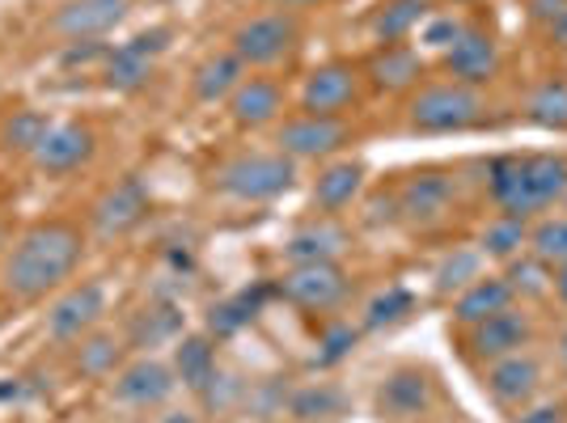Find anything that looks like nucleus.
Wrapping results in <instances>:
<instances>
[{"label": "nucleus", "mask_w": 567, "mask_h": 423, "mask_svg": "<svg viewBox=\"0 0 567 423\" xmlns=\"http://www.w3.org/2000/svg\"><path fill=\"white\" fill-rule=\"evenodd\" d=\"M127 13L132 0H60L43 30L60 43H85V39H106L127 22Z\"/></svg>", "instance_id": "11"}, {"label": "nucleus", "mask_w": 567, "mask_h": 423, "mask_svg": "<svg viewBox=\"0 0 567 423\" xmlns=\"http://www.w3.org/2000/svg\"><path fill=\"white\" fill-rule=\"evenodd\" d=\"M85 259V229L69 216H48L25 225L0 259V288L13 301H43L72 283Z\"/></svg>", "instance_id": "1"}, {"label": "nucleus", "mask_w": 567, "mask_h": 423, "mask_svg": "<svg viewBox=\"0 0 567 423\" xmlns=\"http://www.w3.org/2000/svg\"><path fill=\"white\" fill-rule=\"evenodd\" d=\"M441 69L450 72L457 85H471V90L474 85H483V81H492L496 69H499V51H496V43H492V34L466 25L450 48H445Z\"/></svg>", "instance_id": "18"}, {"label": "nucleus", "mask_w": 567, "mask_h": 423, "mask_svg": "<svg viewBox=\"0 0 567 423\" xmlns=\"http://www.w3.org/2000/svg\"><path fill=\"white\" fill-rule=\"evenodd\" d=\"M297 183V162L276 153H237L213 174V187L241 204H267L280 199Z\"/></svg>", "instance_id": "3"}, {"label": "nucleus", "mask_w": 567, "mask_h": 423, "mask_svg": "<svg viewBox=\"0 0 567 423\" xmlns=\"http://www.w3.org/2000/svg\"><path fill=\"white\" fill-rule=\"evenodd\" d=\"M123 364V343H118L111 330H90L85 339L72 343V369L81 376H97V381H111Z\"/></svg>", "instance_id": "26"}, {"label": "nucleus", "mask_w": 567, "mask_h": 423, "mask_svg": "<svg viewBox=\"0 0 567 423\" xmlns=\"http://www.w3.org/2000/svg\"><path fill=\"white\" fill-rule=\"evenodd\" d=\"M529 334H534L529 318H525L520 309L508 306V309H499V313H492V318L466 327V352H471L474 360H487V364H492L499 355L525 352Z\"/></svg>", "instance_id": "16"}, {"label": "nucleus", "mask_w": 567, "mask_h": 423, "mask_svg": "<svg viewBox=\"0 0 567 423\" xmlns=\"http://www.w3.org/2000/svg\"><path fill=\"white\" fill-rule=\"evenodd\" d=\"M276 4L297 13V9H318V4H331V0H276Z\"/></svg>", "instance_id": "44"}, {"label": "nucleus", "mask_w": 567, "mask_h": 423, "mask_svg": "<svg viewBox=\"0 0 567 423\" xmlns=\"http://www.w3.org/2000/svg\"><path fill=\"white\" fill-rule=\"evenodd\" d=\"M559 355H564V364H567V330L559 334Z\"/></svg>", "instance_id": "46"}, {"label": "nucleus", "mask_w": 567, "mask_h": 423, "mask_svg": "<svg viewBox=\"0 0 567 423\" xmlns=\"http://www.w3.org/2000/svg\"><path fill=\"white\" fill-rule=\"evenodd\" d=\"M513 283L504 280V276H478L474 283H466L462 292H457V301H453V318L462 322V327H474V322H483V318H492L499 309L513 306Z\"/></svg>", "instance_id": "25"}, {"label": "nucleus", "mask_w": 567, "mask_h": 423, "mask_svg": "<svg viewBox=\"0 0 567 423\" xmlns=\"http://www.w3.org/2000/svg\"><path fill=\"white\" fill-rule=\"evenodd\" d=\"M529 118L555 132H567V81H543L529 97Z\"/></svg>", "instance_id": "34"}, {"label": "nucleus", "mask_w": 567, "mask_h": 423, "mask_svg": "<svg viewBox=\"0 0 567 423\" xmlns=\"http://www.w3.org/2000/svg\"><path fill=\"white\" fill-rule=\"evenodd\" d=\"M462 30H466V25L462 22H453V18H441V22H427V30H424V43L427 48H450L453 39H457V34H462Z\"/></svg>", "instance_id": "38"}, {"label": "nucleus", "mask_w": 567, "mask_h": 423, "mask_svg": "<svg viewBox=\"0 0 567 423\" xmlns=\"http://www.w3.org/2000/svg\"><path fill=\"white\" fill-rule=\"evenodd\" d=\"M51 123L55 118L48 111H39V106H18L13 115L0 123V148L13 153V157H30L51 132Z\"/></svg>", "instance_id": "28"}, {"label": "nucleus", "mask_w": 567, "mask_h": 423, "mask_svg": "<svg viewBox=\"0 0 567 423\" xmlns=\"http://www.w3.org/2000/svg\"><path fill=\"white\" fill-rule=\"evenodd\" d=\"M550 288L559 292V301H567V262H564V267H555V276H550Z\"/></svg>", "instance_id": "43"}, {"label": "nucleus", "mask_w": 567, "mask_h": 423, "mask_svg": "<svg viewBox=\"0 0 567 423\" xmlns=\"http://www.w3.org/2000/svg\"><path fill=\"white\" fill-rule=\"evenodd\" d=\"M166 39L169 30L157 25V30H144L136 39H127V43H115V48L106 51L102 69H97L102 85L115 90V94H136V90H144L153 81V69H157L162 51H166Z\"/></svg>", "instance_id": "10"}, {"label": "nucleus", "mask_w": 567, "mask_h": 423, "mask_svg": "<svg viewBox=\"0 0 567 423\" xmlns=\"http://www.w3.org/2000/svg\"><path fill=\"white\" fill-rule=\"evenodd\" d=\"M241 76H246V64L237 60L234 51H213V55H204L195 64V72H190V94H195V102H204V106L229 102V94L241 85Z\"/></svg>", "instance_id": "24"}, {"label": "nucleus", "mask_w": 567, "mask_h": 423, "mask_svg": "<svg viewBox=\"0 0 567 423\" xmlns=\"http://www.w3.org/2000/svg\"><path fill=\"white\" fill-rule=\"evenodd\" d=\"M148 204H153V199H148V187H144L136 174H127V178L111 183V187L90 204V229H94L97 237L132 234L144 216H148Z\"/></svg>", "instance_id": "14"}, {"label": "nucleus", "mask_w": 567, "mask_h": 423, "mask_svg": "<svg viewBox=\"0 0 567 423\" xmlns=\"http://www.w3.org/2000/svg\"><path fill=\"white\" fill-rule=\"evenodd\" d=\"M106 51H111V43H102V39H85V43H64V51H60V64H64V69L97 64V69H102Z\"/></svg>", "instance_id": "37"}, {"label": "nucleus", "mask_w": 567, "mask_h": 423, "mask_svg": "<svg viewBox=\"0 0 567 423\" xmlns=\"http://www.w3.org/2000/svg\"><path fill=\"white\" fill-rule=\"evenodd\" d=\"M178 327H183L178 309H174V306H153V309H144L141 318L132 322V330H127V343H132V348H141V352H148V348H157V343H166V339H178Z\"/></svg>", "instance_id": "30"}, {"label": "nucleus", "mask_w": 567, "mask_h": 423, "mask_svg": "<svg viewBox=\"0 0 567 423\" xmlns=\"http://www.w3.org/2000/svg\"><path fill=\"white\" fill-rule=\"evenodd\" d=\"M432 376L424 369H394L378 385V415L381 420H415L432 406Z\"/></svg>", "instance_id": "21"}, {"label": "nucleus", "mask_w": 567, "mask_h": 423, "mask_svg": "<svg viewBox=\"0 0 567 423\" xmlns=\"http://www.w3.org/2000/svg\"><path fill=\"white\" fill-rule=\"evenodd\" d=\"M102 318H106V288H102V280L64 283L55 292V301L48 306L43 330H48L51 343L72 348L76 339H85L90 330L102 327Z\"/></svg>", "instance_id": "8"}, {"label": "nucleus", "mask_w": 567, "mask_h": 423, "mask_svg": "<svg viewBox=\"0 0 567 423\" xmlns=\"http://www.w3.org/2000/svg\"><path fill=\"white\" fill-rule=\"evenodd\" d=\"M427 0H381L378 13L369 18V30L378 43H406L415 25H424Z\"/></svg>", "instance_id": "29"}, {"label": "nucleus", "mask_w": 567, "mask_h": 423, "mask_svg": "<svg viewBox=\"0 0 567 423\" xmlns=\"http://www.w3.org/2000/svg\"><path fill=\"white\" fill-rule=\"evenodd\" d=\"M97 153V132L90 123H76V118H64V123H51V132L43 136V144L30 153V165L43 174V178H69L76 169L94 162Z\"/></svg>", "instance_id": "12"}, {"label": "nucleus", "mask_w": 567, "mask_h": 423, "mask_svg": "<svg viewBox=\"0 0 567 423\" xmlns=\"http://www.w3.org/2000/svg\"><path fill=\"white\" fill-rule=\"evenodd\" d=\"M276 297L301 313H334L352 297V276L339 267V259L288 262V271L276 280Z\"/></svg>", "instance_id": "5"}, {"label": "nucleus", "mask_w": 567, "mask_h": 423, "mask_svg": "<svg viewBox=\"0 0 567 423\" xmlns=\"http://www.w3.org/2000/svg\"><path fill=\"white\" fill-rule=\"evenodd\" d=\"M169 369L178 376V385H187L190 394H208L216 385V343L213 334H178L174 339V360Z\"/></svg>", "instance_id": "23"}, {"label": "nucleus", "mask_w": 567, "mask_h": 423, "mask_svg": "<svg viewBox=\"0 0 567 423\" xmlns=\"http://www.w3.org/2000/svg\"><path fill=\"white\" fill-rule=\"evenodd\" d=\"M529 250L534 259L546 262L550 271L567 262V216H550V220H538L529 229Z\"/></svg>", "instance_id": "33"}, {"label": "nucleus", "mask_w": 567, "mask_h": 423, "mask_svg": "<svg viewBox=\"0 0 567 423\" xmlns=\"http://www.w3.org/2000/svg\"><path fill=\"white\" fill-rule=\"evenodd\" d=\"M360 94H364V69L355 60H327V64L306 72V81L297 90V106L306 115L348 118Z\"/></svg>", "instance_id": "7"}, {"label": "nucleus", "mask_w": 567, "mask_h": 423, "mask_svg": "<svg viewBox=\"0 0 567 423\" xmlns=\"http://www.w3.org/2000/svg\"><path fill=\"white\" fill-rule=\"evenodd\" d=\"M394 208L411 225H441L453 208V183L445 174H432V169L411 174L394 195Z\"/></svg>", "instance_id": "19"}, {"label": "nucleus", "mask_w": 567, "mask_h": 423, "mask_svg": "<svg viewBox=\"0 0 567 423\" xmlns=\"http://www.w3.org/2000/svg\"><path fill=\"white\" fill-rule=\"evenodd\" d=\"M411 292L406 288H390V292H381L378 301L369 306V313H364V327L369 330H378V327H394L399 318H406L411 313Z\"/></svg>", "instance_id": "36"}, {"label": "nucleus", "mask_w": 567, "mask_h": 423, "mask_svg": "<svg viewBox=\"0 0 567 423\" xmlns=\"http://www.w3.org/2000/svg\"><path fill=\"white\" fill-rule=\"evenodd\" d=\"M529 246V225L520 220V216H496L487 229H483V255H492V259H513V255H520Z\"/></svg>", "instance_id": "32"}, {"label": "nucleus", "mask_w": 567, "mask_h": 423, "mask_svg": "<svg viewBox=\"0 0 567 423\" xmlns=\"http://www.w3.org/2000/svg\"><path fill=\"white\" fill-rule=\"evenodd\" d=\"M478 276H483L478 271V255L474 250H453V259H445V267L436 271V292H462Z\"/></svg>", "instance_id": "35"}, {"label": "nucleus", "mask_w": 567, "mask_h": 423, "mask_svg": "<svg viewBox=\"0 0 567 423\" xmlns=\"http://www.w3.org/2000/svg\"><path fill=\"white\" fill-rule=\"evenodd\" d=\"M559 204H564V208H567V190H564V199H559Z\"/></svg>", "instance_id": "48"}, {"label": "nucleus", "mask_w": 567, "mask_h": 423, "mask_svg": "<svg viewBox=\"0 0 567 423\" xmlns=\"http://www.w3.org/2000/svg\"><path fill=\"white\" fill-rule=\"evenodd\" d=\"M355 343V330L352 327H339L331 330V339H327V360H339V355H348V348Z\"/></svg>", "instance_id": "40"}, {"label": "nucleus", "mask_w": 567, "mask_h": 423, "mask_svg": "<svg viewBox=\"0 0 567 423\" xmlns=\"http://www.w3.org/2000/svg\"><path fill=\"white\" fill-rule=\"evenodd\" d=\"M0 246H4V225H0Z\"/></svg>", "instance_id": "47"}, {"label": "nucleus", "mask_w": 567, "mask_h": 423, "mask_svg": "<svg viewBox=\"0 0 567 423\" xmlns=\"http://www.w3.org/2000/svg\"><path fill=\"white\" fill-rule=\"evenodd\" d=\"M225 111L234 118L241 132H255V127H267V123H280L284 118V85L276 76H241V85H237L229 102H225Z\"/></svg>", "instance_id": "17"}, {"label": "nucleus", "mask_w": 567, "mask_h": 423, "mask_svg": "<svg viewBox=\"0 0 567 423\" xmlns=\"http://www.w3.org/2000/svg\"><path fill=\"white\" fill-rule=\"evenodd\" d=\"M259 301H262V288H255V292H237V297H229V301L213 306V313H208V334L225 339V334H237L241 327H250L255 313H259Z\"/></svg>", "instance_id": "31"}, {"label": "nucleus", "mask_w": 567, "mask_h": 423, "mask_svg": "<svg viewBox=\"0 0 567 423\" xmlns=\"http://www.w3.org/2000/svg\"><path fill=\"white\" fill-rule=\"evenodd\" d=\"M352 141V123L348 118H334V115H288L276 127V144H280L284 157L292 162H327L334 153H343Z\"/></svg>", "instance_id": "9"}, {"label": "nucleus", "mask_w": 567, "mask_h": 423, "mask_svg": "<svg viewBox=\"0 0 567 423\" xmlns=\"http://www.w3.org/2000/svg\"><path fill=\"white\" fill-rule=\"evenodd\" d=\"M517 423H564V406H559V402H543V406L525 411Z\"/></svg>", "instance_id": "39"}, {"label": "nucleus", "mask_w": 567, "mask_h": 423, "mask_svg": "<svg viewBox=\"0 0 567 423\" xmlns=\"http://www.w3.org/2000/svg\"><path fill=\"white\" fill-rule=\"evenodd\" d=\"M297 43H301V18H297L292 9H280V4H276L271 13L246 18V22L229 34V51L246 64V72L280 64V60H288V55L297 51Z\"/></svg>", "instance_id": "6"}, {"label": "nucleus", "mask_w": 567, "mask_h": 423, "mask_svg": "<svg viewBox=\"0 0 567 423\" xmlns=\"http://www.w3.org/2000/svg\"><path fill=\"white\" fill-rule=\"evenodd\" d=\"M483 385H487V394H492L499 406H529V399H534L538 385H543V364L529 352L499 355V360L487 364Z\"/></svg>", "instance_id": "20"}, {"label": "nucleus", "mask_w": 567, "mask_h": 423, "mask_svg": "<svg viewBox=\"0 0 567 423\" xmlns=\"http://www.w3.org/2000/svg\"><path fill=\"white\" fill-rule=\"evenodd\" d=\"M564 9H567V0H529V13H534L538 22H546V25L555 22Z\"/></svg>", "instance_id": "41"}, {"label": "nucleus", "mask_w": 567, "mask_h": 423, "mask_svg": "<svg viewBox=\"0 0 567 423\" xmlns=\"http://www.w3.org/2000/svg\"><path fill=\"white\" fill-rule=\"evenodd\" d=\"M453 4H471V0H453Z\"/></svg>", "instance_id": "49"}, {"label": "nucleus", "mask_w": 567, "mask_h": 423, "mask_svg": "<svg viewBox=\"0 0 567 423\" xmlns=\"http://www.w3.org/2000/svg\"><path fill=\"white\" fill-rule=\"evenodd\" d=\"M492 199L508 216H538L550 204H559L567 190V162L555 153H534V157H499L492 162Z\"/></svg>", "instance_id": "2"}, {"label": "nucleus", "mask_w": 567, "mask_h": 423, "mask_svg": "<svg viewBox=\"0 0 567 423\" xmlns=\"http://www.w3.org/2000/svg\"><path fill=\"white\" fill-rule=\"evenodd\" d=\"M360 69H364V81L378 94H415L427 76L424 55L411 43H378Z\"/></svg>", "instance_id": "15"}, {"label": "nucleus", "mask_w": 567, "mask_h": 423, "mask_svg": "<svg viewBox=\"0 0 567 423\" xmlns=\"http://www.w3.org/2000/svg\"><path fill=\"white\" fill-rule=\"evenodd\" d=\"M364 162H352V157H339V162H327L313 178V208L322 216H339L343 208H352V199H360L364 190Z\"/></svg>", "instance_id": "22"}, {"label": "nucleus", "mask_w": 567, "mask_h": 423, "mask_svg": "<svg viewBox=\"0 0 567 423\" xmlns=\"http://www.w3.org/2000/svg\"><path fill=\"white\" fill-rule=\"evenodd\" d=\"M348 246V234L334 225V216H322L318 225H306L288 237L284 255L288 262H322V259H339V250Z\"/></svg>", "instance_id": "27"}, {"label": "nucleus", "mask_w": 567, "mask_h": 423, "mask_svg": "<svg viewBox=\"0 0 567 423\" xmlns=\"http://www.w3.org/2000/svg\"><path fill=\"white\" fill-rule=\"evenodd\" d=\"M157 423H199L190 411H174V415H166V420H157Z\"/></svg>", "instance_id": "45"}, {"label": "nucleus", "mask_w": 567, "mask_h": 423, "mask_svg": "<svg viewBox=\"0 0 567 423\" xmlns=\"http://www.w3.org/2000/svg\"><path fill=\"white\" fill-rule=\"evenodd\" d=\"M483 97L471 85L457 81H436V85H420L411 102H406V127L424 132V136H445V132H466L483 118Z\"/></svg>", "instance_id": "4"}, {"label": "nucleus", "mask_w": 567, "mask_h": 423, "mask_svg": "<svg viewBox=\"0 0 567 423\" xmlns=\"http://www.w3.org/2000/svg\"><path fill=\"white\" fill-rule=\"evenodd\" d=\"M550 39H555L559 48H567V9L559 13V18H555V22H550Z\"/></svg>", "instance_id": "42"}, {"label": "nucleus", "mask_w": 567, "mask_h": 423, "mask_svg": "<svg viewBox=\"0 0 567 423\" xmlns=\"http://www.w3.org/2000/svg\"><path fill=\"white\" fill-rule=\"evenodd\" d=\"M178 390V376L166 360L157 355H136V360H123L118 373L111 376V399L118 406H136V411H148V406H162Z\"/></svg>", "instance_id": "13"}]
</instances>
